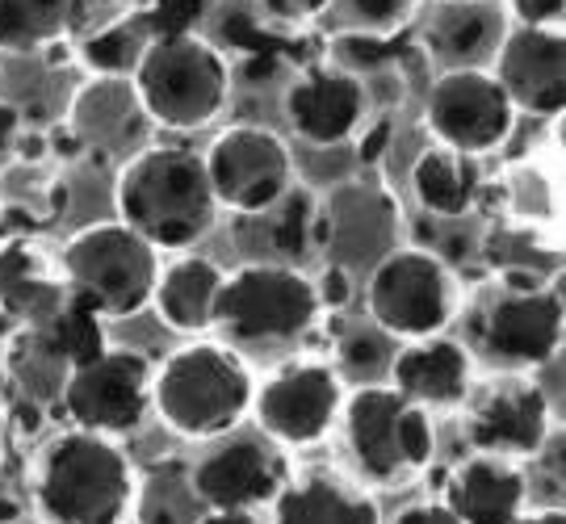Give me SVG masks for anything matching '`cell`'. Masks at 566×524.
I'll use <instances>...</instances> for the list:
<instances>
[{
	"label": "cell",
	"mask_w": 566,
	"mask_h": 524,
	"mask_svg": "<svg viewBox=\"0 0 566 524\" xmlns=\"http://www.w3.org/2000/svg\"><path fill=\"white\" fill-rule=\"evenodd\" d=\"M122 227L156 252H185L214 227L219 202L206 181L202 156L185 147H147L118 172L114 185Z\"/></svg>",
	"instance_id": "cell-1"
},
{
	"label": "cell",
	"mask_w": 566,
	"mask_h": 524,
	"mask_svg": "<svg viewBox=\"0 0 566 524\" xmlns=\"http://www.w3.org/2000/svg\"><path fill=\"white\" fill-rule=\"evenodd\" d=\"M135 500V465L118 441L67 428L42 449L34 504L46 524H126Z\"/></svg>",
	"instance_id": "cell-2"
},
{
	"label": "cell",
	"mask_w": 566,
	"mask_h": 524,
	"mask_svg": "<svg viewBox=\"0 0 566 524\" xmlns=\"http://www.w3.org/2000/svg\"><path fill=\"white\" fill-rule=\"evenodd\" d=\"M252 369L231 344H185L151 374V407L185 441H219L252 411Z\"/></svg>",
	"instance_id": "cell-3"
},
{
	"label": "cell",
	"mask_w": 566,
	"mask_h": 524,
	"mask_svg": "<svg viewBox=\"0 0 566 524\" xmlns=\"http://www.w3.org/2000/svg\"><path fill=\"white\" fill-rule=\"evenodd\" d=\"M160 256L122 222H97L76 231L63 248L67 298L97 311L102 319H130L156 294Z\"/></svg>",
	"instance_id": "cell-4"
},
{
	"label": "cell",
	"mask_w": 566,
	"mask_h": 524,
	"mask_svg": "<svg viewBox=\"0 0 566 524\" xmlns=\"http://www.w3.org/2000/svg\"><path fill=\"white\" fill-rule=\"evenodd\" d=\"M340 423L353 465L369 486L403 483L432 462V449H437L432 416L407 404L390 386H361L353 399H344Z\"/></svg>",
	"instance_id": "cell-5"
},
{
	"label": "cell",
	"mask_w": 566,
	"mask_h": 524,
	"mask_svg": "<svg viewBox=\"0 0 566 524\" xmlns=\"http://www.w3.org/2000/svg\"><path fill=\"white\" fill-rule=\"evenodd\" d=\"M319 290L290 264H243L223 277L219 303H214V327H223L231 344L248 348H273L294 344L319 319Z\"/></svg>",
	"instance_id": "cell-6"
},
{
	"label": "cell",
	"mask_w": 566,
	"mask_h": 524,
	"mask_svg": "<svg viewBox=\"0 0 566 524\" xmlns=\"http://www.w3.org/2000/svg\"><path fill=\"white\" fill-rule=\"evenodd\" d=\"M135 93L143 109L172 130H198L223 114L231 93V67L193 34L156 39L135 63Z\"/></svg>",
	"instance_id": "cell-7"
},
{
	"label": "cell",
	"mask_w": 566,
	"mask_h": 524,
	"mask_svg": "<svg viewBox=\"0 0 566 524\" xmlns=\"http://www.w3.org/2000/svg\"><path fill=\"white\" fill-rule=\"evenodd\" d=\"M365 306L382 336H399V340L441 336L446 323L453 319V277L432 252L399 248L369 273Z\"/></svg>",
	"instance_id": "cell-8"
},
{
	"label": "cell",
	"mask_w": 566,
	"mask_h": 524,
	"mask_svg": "<svg viewBox=\"0 0 566 524\" xmlns=\"http://www.w3.org/2000/svg\"><path fill=\"white\" fill-rule=\"evenodd\" d=\"M63 411L81 432L118 441L151 411V365L135 348H105L93 361L67 369Z\"/></svg>",
	"instance_id": "cell-9"
},
{
	"label": "cell",
	"mask_w": 566,
	"mask_h": 524,
	"mask_svg": "<svg viewBox=\"0 0 566 524\" xmlns=\"http://www.w3.org/2000/svg\"><path fill=\"white\" fill-rule=\"evenodd\" d=\"M344 386L324 361H290L252 395L256 432L282 449H311L340 423Z\"/></svg>",
	"instance_id": "cell-10"
},
{
	"label": "cell",
	"mask_w": 566,
	"mask_h": 524,
	"mask_svg": "<svg viewBox=\"0 0 566 524\" xmlns=\"http://www.w3.org/2000/svg\"><path fill=\"white\" fill-rule=\"evenodd\" d=\"M214 202L235 214H256L294 185V160L282 135L264 126H231L202 156Z\"/></svg>",
	"instance_id": "cell-11"
},
{
	"label": "cell",
	"mask_w": 566,
	"mask_h": 524,
	"mask_svg": "<svg viewBox=\"0 0 566 524\" xmlns=\"http://www.w3.org/2000/svg\"><path fill=\"white\" fill-rule=\"evenodd\" d=\"M189 479L206 512H261L285 486L290 462L282 444H273L261 432H227L189 465Z\"/></svg>",
	"instance_id": "cell-12"
},
{
	"label": "cell",
	"mask_w": 566,
	"mask_h": 524,
	"mask_svg": "<svg viewBox=\"0 0 566 524\" xmlns=\"http://www.w3.org/2000/svg\"><path fill=\"white\" fill-rule=\"evenodd\" d=\"M516 109L500 81L483 67H449L428 93V130L458 156L495 151L512 135Z\"/></svg>",
	"instance_id": "cell-13"
},
{
	"label": "cell",
	"mask_w": 566,
	"mask_h": 524,
	"mask_svg": "<svg viewBox=\"0 0 566 524\" xmlns=\"http://www.w3.org/2000/svg\"><path fill=\"white\" fill-rule=\"evenodd\" d=\"M479 348L512 369H537L563 353V294L504 290L483 306Z\"/></svg>",
	"instance_id": "cell-14"
},
{
	"label": "cell",
	"mask_w": 566,
	"mask_h": 524,
	"mask_svg": "<svg viewBox=\"0 0 566 524\" xmlns=\"http://www.w3.org/2000/svg\"><path fill=\"white\" fill-rule=\"evenodd\" d=\"M495 81L512 109L533 118H558L566 105L563 25H516L495 46Z\"/></svg>",
	"instance_id": "cell-15"
},
{
	"label": "cell",
	"mask_w": 566,
	"mask_h": 524,
	"mask_svg": "<svg viewBox=\"0 0 566 524\" xmlns=\"http://www.w3.org/2000/svg\"><path fill=\"white\" fill-rule=\"evenodd\" d=\"M470 441L491 458H537L549 444V395L537 382L507 378L486 390L470 416Z\"/></svg>",
	"instance_id": "cell-16"
},
{
	"label": "cell",
	"mask_w": 566,
	"mask_h": 524,
	"mask_svg": "<svg viewBox=\"0 0 566 524\" xmlns=\"http://www.w3.org/2000/svg\"><path fill=\"white\" fill-rule=\"evenodd\" d=\"M390 390H399L407 404L420 411H453L470 399V382H474V361L470 348L446 336H424V340H407L390 357Z\"/></svg>",
	"instance_id": "cell-17"
},
{
	"label": "cell",
	"mask_w": 566,
	"mask_h": 524,
	"mask_svg": "<svg viewBox=\"0 0 566 524\" xmlns=\"http://www.w3.org/2000/svg\"><path fill=\"white\" fill-rule=\"evenodd\" d=\"M441 504L458 516V524H512L528 512L525 465L474 453L449 465L441 483Z\"/></svg>",
	"instance_id": "cell-18"
},
{
	"label": "cell",
	"mask_w": 566,
	"mask_h": 524,
	"mask_svg": "<svg viewBox=\"0 0 566 524\" xmlns=\"http://www.w3.org/2000/svg\"><path fill=\"white\" fill-rule=\"evenodd\" d=\"M285 118L294 126V135L319 143V147L353 139L365 122L361 81L348 72H336V67H315L285 93Z\"/></svg>",
	"instance_id": "cell-19"
},
{
	"label": "cell",
	"mask_w": 566,
	"mask_h": 524,
	"mask_svg": "<svg viewBox=\"0 0 566 524\" xmlns=\"http://www.w3.org/2000/svg\"><path fill=\"white\" fill-rule=\"evenodd\" d=\"M269 507L273 524H386L378 500L361 483L324 465L290 474Z\"/></svg>",
	"instance_id": "cell-20"
},
{
	"label": "cell",
	"mask_w": 566,
	"mask_h": 524,
	"mask_svg": "<svg viewBox=\"0 0 566 524\" xmlns=\"http://www.w3.org/2000/svg\"><path fill=\"white\" fill-rule=\"evenodd\" d=\"M319 222L324 219L315 198L303 185H290L273 206H264L256 214H240L235 243L243 256H252V264H290L311 248Z\"/></svg>",
	"instance_id": "cell-21"
},
{
	"label": "cell",
	"mask_w": 566,
	"mask_h": 524,
	"mask_svg": "<svg viewBox=\"0 0 566 524\" xmlns=\"http://www.w3.org/2000/svg\"><path fill=\"white\" fill-rule=\"evenodd\" d=\"M223 277V269L206 256H177L172 264H160L151 303L172 332H206L214 327V303H219Z\"/></svg>",
	"instance_id": "cell-22"
},
{
	"label": "cell",
	"mask_w": 566,
	"mask_h": 524,
	"mask_svg": "<svg viewBox=\"0 0 566 524\" xmlns=\"http://www.w3.org/2000/svg\"><path fill=\"white\" fill-rule=\"evenodd\" d=\"M63 303H67L63 290L46 277V264L34 248H25V243L0 248V306L13 319L42 327Z\"/></svg>",
	"instance_id": "cell-23"
},
{
	"label": "cell",
	"mask_w": 566,
	"mask_h": 524,
	"mask_svg": "<svg viewBox=\"0 0 566 524\" xmlns=\"http://www.w3.org/2000/svg\"><path fill=\"white\" fill-rule=\"evenodd\" d=\"M500 39V13L486 9L483 0H449L428 30L432 51L453 67H479V60H486Z\"/></svg>",
	"instance_id": "cell-24"
},
{
	"label": "cell",
	"mask_w": 566,
	"mask_h": 524,
	"mask_svg": "<svg viewBox=\"0 0 566 524\" xmlns=\"http://www.w3.org/2000/svg\"><path fill=\"white\" fill-rule=\"evenodd\" d=\"M411 189L424 210L441 219H458L479 198V168L470 156H458L449 147H428L411 168Z\"/></svg>",
	"instance_id": "cell-25"
},
{
	"label": "cell",
	"mask_w": 566,
	"mask_h": 524,
	"mask_svg": "<svg viewBox=\"0 0 566 524\" xmlns=\"http://www.w3.org/2000/svg\"><path fill=\"white\" fill-rule=\"evenodd\" d=\"M135 524H198L206 516V504L193 491L189 465L185 462H156L147 474H135V500H130Z\"/></svg>",
	"instance_id": "cell-26"
},
{
	"label": "cell",
	"mask_w": 566,
	"mask_h": 524,
	"mask_svg": "<svg viewBox=\"0 0 566 524\" xmlns=\"http://www.w3.org/2000/svg\"><path fill=\"white\" fill-rule=\"evenodd\" d=\"M34 340H39L63 369H76V365L93 361L97 353L109 348V344H105L102 315L88 311L84 303H76V298H67L42 327H34Z\"/></svg>",
	"instance_id": "cell-27"
},
{
	"label": "cell",
	"mask_w": 566,
	"mask_h": 524,
	"mask_svg": "<svg viewBox=\"0 0 566 524\" xmlns=\"http://www.w3.org/2000/svg\"><path fill=\"white\" fill-rule=\"evenodd\" d=\"M76 0H0V51H39L72 21Z\"/></svg>",
	"instance_id": "cell-28"
},
{
	"label": "cell",
	"mask_w": 566,
	"mask_h": 524,
	"mask_svg": "<svg viewBox=\"0 0 566 524\" xmlns=\"http://www.w3.org/2000/svg\"><path fill=\"white\" fill-rule=\"evenodd\" d=\"M151 46V34L143 30V21L135 18L130 25H109L105 34L84 46V60L93 63L97 72H126L143 60V51Z\"/></svg>",
	"instance_id": "cell-29"
},
{
	"label": "cell",
	"mask_w": 566,
	"mask_h": 524,
	"mask_svg": "<svg viewBox=\"0 0 566 524\" xmlns=\"http://www.w3.org/2000/svg\"><path fill=\"white\" fill-rule=\"evenodd\" d=\"M390 348H386L378 336H369V332H353V336H344L340 344V365L348 378H374V374H386L390 369Z\"/></svg>",
	"instance_id": "cell-30"
},
{
	"label": "cell",
	"mask_w": 566,
	"mask_h": 524,
	"mask_svg": "<svg viewBox=\"0 0 566 524\" xmlns=\"http://www.w3.org/2000/svg\"><path fill=\"white\" fill-rule=\"evenodd\" d=\"M202 18V0H151V9L143 13V30L156 39H177L189 34V25Z\"/></svg>",
	"instance_id": "cell-31"
},
{
	"label": "cell",
	"mask_w": 566,
	"mask_h": 524,
	"mask_svg": "<svg viewBox=\"0 0 566 524\" xmlns=\"http://www.w3.org/2000/svg\"><path fill=\"white\" fill-rule=\"evenodd\" d=\"M407 4H411V0H348L353 18H361L365 25H374V30H390L395 21H403Z\"/></svg>",
	"instance_id": "cell-32"
},
{
	"label": "cell",
	"mask_w": 566,
	"mask_h": 524,
	"mask_svg": "<svg viewBox=\"0 0 566 524\" xmlns=\"http://www.w3.org/2000/svg\"><path fill=\"white\" fill-rule=\"evenodd\" d=\"M507 9L521 18V25H558L566 0H507Z\"/></svg>",
	"instance_id": "cell-33"
},
{
	"label": "cell",
	"mask_w": 566,
	"mask_h": 524,
	"mask_svg": "<svg viewBox=\"0 0 566 524\" xmlns=\"http://www.w3.org/2000/svg\"><path fill=\"white\" fill-rule=\"evenodd\" d=\"M264 9H269V18L277 21H311L319 18L332 0H261Z\"/></svg>",
	"instance_id": "cell-34"
},
{
	"label": "cell",
	"mask_w": 566,
	"mask_h": 524,
	"mask_svg": "<svg viewBox=\"0 0 566 524\" xmlns=\"http://www.w3.org/2000/svg\"><path fill=\"white\" fill-rule=\"evenodd\" d=\"M390 524H458V516L449 512L441 500H432V504H411V507H403L399 516Z\"/></svg>",
	"instance_id": "cell-35"
},
{
	"label": "cell",
	"mask_w": 566,
	"mask_h": 524,
	"mask_svg": "<svg viewBox=\"0 0 566 524\" xmlns=\"http://www.w3.org/2000/svg\"><path fill=\"white\" fill-rule=\"evenodd\" d=\"M18 130H21L18 105L0 102V160H4V156H9V147L18 143Z\"/></svg>",
	"instance_id": "cell-36"
},
{
	"label": "cell",
	"mask_w": 566,
	"mask_h": 524,
	"mask_svg": "<svg viewBox=\"0 0 566 524\" xmlns=\"http://www.w3.org/2000/svg\"><path fill=\"white\" fill-rule=\"evenodd\" d=\"M198 524H264L261 512H206Z\"/></svg>",
	"instance_id": "cell-37"
},
{
	"label": "cell",
	"mask_w": 566,
	"mask_h": 524,
	"mask_svg": "<svg viewBox=\"0 0 566 524\" xmlns=\"http://www.w3.org/2000/svg\"><path fill=\"white\" fill-rule=\"evenodd\" d=\"M512 524H566V512H563V504L542 507V512H525L521 521H512Z\"/></svg>",
	"instance_id": "cell-38"
}]
</instances>
